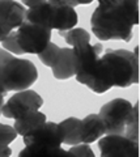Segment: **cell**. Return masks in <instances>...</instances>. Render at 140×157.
<instances>
[{"mask_svg":"<svg viewBox=\"0 0 140 157\" xmlns=\"http://www.w3.org/2000/svg\"><path fill=\"white\" fill-rule=\"evenodd\" d=\"M43 105L42 97L37 92L26 89L16 93L8 100L6 105H3L2 114L7 118L17 119L28 111L38 110Z\"/></svg>","mask_w":140,"mask_h":157,"instance_id":"9c48e42d","label":"cell"},{"mask_svg":"<svg viewBox=\"0 0 140 157\" xmlns=\"http://www.w3.org/2000/svg\"><path fill=\"white\" fill-rule=\"evenodd\" d=\"M24 148L18 157H64L66 151L60 148L62 135L58 123L45 122L36 130L24 135Z\"/></svg>","mask_w":140,"mask_h":157,"instance_id":"5b68a950","label":"cell"},{"mask_svg":"<svg viewBox=\"0 0 140 157\" xmlns=\"http://www.w3.org/2000/svg\"><path fill=\"white\" fill-rule=\"evenodd\" d=\"M38 78V71L28 59L14 58L11 52L0 48V93L29 89Z\"/></svg>","mask_w":140,"mask_h":157,"instance_id":"277c9868","label":"cell"},{"mask_svg":"<svg viewBox=\"0 0 140 157\" xmlns=\"http://www.w3.org/2000/svg\"><path fill=\"white\" fill-rule=\"evenodd\" d=\"M46 122V115L43 113L38 110H32L25 113L20 118H17L14 122L13 128L17 131L18 135H26L28 132H30L33 130H36L37 127H40Z\"/></svg>","mask_w":140,"mask_h":157,"instance_id":"5bb4252c","label":"cell"},{"mask_svg":"<svg viewBox=\"0 0 140 157\" xmlns=\"http://www.w3.org/2000/svg\"><path fill=\"white\" fill-rule=\"evenodd\" d=\"M79 62L74 48H60L51 64L52 75L58 80H67L76 75Z\"/></svg>","mask_w":140,"mask_h":157,"instance_id":"30bf717a","label":"cell"},{"mask_svg":"<svg viewBox=\"0 0 140 157\" xmlns=\"http://www.w3.org/2000/svg\"><path fill=\"white\" fill-rule=\"evenodd\" d=\"M90 0H25L29 6L25 21L67 32L77 24V13L74 9L79 4H90Z\"/></svg>","mask_w":140,"mask_h":157,"instance_id":"3957f363","label":"cell"},{"mask_svg":"<svg viewBox=\"0 0 140 157\" xmlns=\"http://www.w3.org/2000/svg\"><path fill=\"white\" fill-rule=\"evenodd\" d=\"M17 131L8 124L0 123V145H8L17 137Z\"/></svg>","mask_w":140,"mask_h":157,"instance_id":"ac0fdd59","label":"cell"},{"mask_svg":"<svg viewBox=\"0 0 140 157\" xmlns=\"http://www.w3.org/2000/svg\"><path fill=\"white\" fill-rule=\"evenodd\" d=\"M58 126L62 135V143L68 145H76L81 143V119L71 117L58 123Z\"/></svg>","mask_w":140,"mask_h":157,"instance_id":"4fadbf2b","label":"cell"},{"mask_svg":"<svg viewBox=\"0 0 140 157\" xmlns=\"http://www.w3.org/2000/svg\"><path fill=\"white\" fill-rule=\"evenodd\" d=\"M64 157H94V153L92 152L90 147L88 144H76L70 151H66Z\"/></svg>","mask_w":140,"mask_h":157,"instance_id":"e0dca14e","label":"cell"},{"mask_svg":"<svg viewBox=\"0 0 140 157\" xmlns=\"http://www.w3.org/2000/svg\"><path fill=\"white\" fill-rule=\"evenodd\" d=\"M12 155V149L8 145H0V157H8Z\"/></svg>","mask_w":140,"mask_h":157,"instance_id":"ffe728a7","label":"cell"},{"mask_svg":"<svg viewBox=\"0 0 140 157\" xmlns=\"http://www.w3.org/2000/svg\"><path fill=\"white\" fill-rule=\"evenodd\" d=\"M132 110V105L127 100L115 98L105 104L100 110V117L105 123V135L119 134L123 135L126 130V122Z\"/></svg>","mask_w":140,"mask_h":157,"instance_id":"52a82bcc","label":"cell"},{"mask_svg":"<svg viewBox=\"0 0 140 157\" xmlns=\"http://www.w3.org/2000/svg\"><path fill=\"white\" fill-rule=\"evenodd\" d=\"M13 30H11V29H8V28H4L0 25V42H3L4 39H6L9 34H11Z\"/></svg>","mask_w":140,"mask_h":157,"instance_id":"d6986e66","label":"cell"},{"mask_svg":"<svg viewBox=\"0 0 140 157\" xmlns=\"http://www.w3.org/2000/svg\"><path fill=\"white\" fill-rule=\"evenodd\" d=\"M126 136L128 139L139 143V104L132 106V110L128 115V119L126 122Z\"/></svg>","mask_w":140,"mask_h":157,"instance_id":"9a60e30c","label":"cell"},{"mask_svg":"<svg viewBox=\"0 0 140 157\" xmlns=\"http://www.w3.org/2000/svg\"><path fill=\"white\" fill-rule=\"evenodd\" d=\"M139 24L138 0H100L90 18L94 36L101 41L130 42L132 28Z\"/></svg>","mask_w":140,"mask_h":157,"instance_id":"6da1fadb","label":"cell"},{"mask_svg":"<svg viewBox=\"0 0 140 157\" xmlns=\"http://www.w3.org/2000/svg\"><path fill=\"white\" fill-rule=\"evenodd\" d=\"M51 29L34 22L24 21L16 32H12L2 42L8 52L16 55L22 54H40L51 42Z\"/></svg>","mask_w":140,"mask_h":157,"instance_id":"8992f818","label":"cell"},{"mask_svg":"<svg viewBox=\"0 0 140 157\" xmlns=\"http://www.w3.org/2000/svg\"><path fill=\"white\" fill-rule=\"evenodd\" d=\"M59 50H60V47H59V46L55 45V43H52V42H50L49 45L46 46L45 50H43L42 52L38 54V58H40V60H41L45 66L51 67L52 62H54V59L56 58V55H58V52H59Z\"/></svg>","mask_w":140,"mask_h":157,"instance_id":"2e32d148","label":"cell"},{"mask_svg":"<svg viewBox=\"0 0 140 157\" xmlns=\"http://www.w3.org/2000/svg\"><path fill=\"white\" fill-rule=\"evenodd\" d=\"M105 123L98 114H89L81 121V143L89 144L105 135Z\"/></svg>","mask_w":140,"mask_h":157,"instance_id":"7c38bea8","label":"cell"},{"mask_svg":"<svg viewBox=\"0 0 140 157\" xmlns=\"http://www.w3.org/2000/svg\"><path fill=\"white\" fill-rule=\"evenodd\" d=\"M4 94L0 93V114H2V109H3V105H4V98H3Z\"/></svg>","mask_w":140,"mask_h":157,"instance_id":"44dd1931","label":"cell"},{"mask_svg":"<svg viewBox=\"0 0 140 157\" xmlns=\"http://www.w3.org/2000/svg\"><path fill=\"white\" fill-rule=\"evenodd\" d=\"M26 9L20 3L0 0V25L13 30L25 21Z\"/></svg>","mask_w":140,"mask_h":157,"instance_id":"8fae6325","label":"cell"},{"mask_svg":"<svg viewBox=\"0 0 140 157\" xmlns=\"http://www.w3.org/2000/svg\"><path fill=\"white\" fill-rule=\"evenodd\" d=\"M101 157H139V143L124 135L108 134L98 141Z\"/></svg>","mask_w":140,"mask_h":157,"instance_id":"ba28073f","label":"cell"},{"mask_svg":"<svg viewBox=\"0 0 140 157\" xmlns=\"http://www.w3.org/2000/svg\"><path fill=\"white\" fill-rule=\"evenodd\" d=\"M138 50L139 47L135 48V52L106 48L104 55L100 56L97 77L104 93L113 86L127 88L139 82Z\"/></svg>","mask_w":140,"mask_h":157,"instance_id":"7a4b0ae2","label":"cell"}]
</instances>
